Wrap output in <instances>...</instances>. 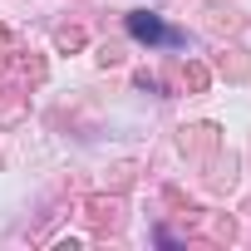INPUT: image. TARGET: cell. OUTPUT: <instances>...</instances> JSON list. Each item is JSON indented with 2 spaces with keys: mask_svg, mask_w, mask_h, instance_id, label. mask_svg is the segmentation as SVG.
Segmentation results:
<instances>
[{
  "mask_svg": "<svg viewBox=\"0 0 251 251\" xmlns=\"http://www.w3.org/2000/svg\"><path fill=\"white\" fill-rule=\"evenodd\" d=\"M84 222H89L94 231H103V236H108V231H118V226H123V202L99 192V197H89V202H84Z\"/></svg>",
  "mask_w": 251,
  "mask_h": 251,
  "instance_id": "1",
  "label": "cell"
},
{
  "mask_svg": "<svg viewBox=\"0 0 251 251\" xmlns=\"http://www.w3.org/2000/svg\"><path fill=\"white\" fill-rule=\"evenodd\" d=\"M5 54H10V30L0 25V59H5Z\"/></svg>",
  "mask_w": 251,
  "mask_h": 251,
  "instance_id": "12",
  "label": "cell"
},
{
  "mask_svg": "<svg viewBox=\"0 0 251 251\" xmlns=\"http://www.w3.org/2000/svg\"><path fill=\"white\" fill-rule=\"evenodd\" d=\"M207 84H212V69L197 64V59H187V64H182V89H187V94H207Z\"/></svg>",
  "mask_w": 251,
  "mask_h": 251,
  "instance_id": "8",
  "label": "cell"
},
{
  "mask_svg": "<svg viewBox=\"0 0 251 251\" xmlns=\"http://www.w3.org/2000/svg\"><path fill=\"white\" fill-rule=\"evenodd\" d=\"M20 74H25L30 84H40V79H45V59H25V64H20Z\"/></svg>",
  "mask_w": 251,
  "mask_h": 251,
  "instance_id": "11",
  "label": "cell"
},
{
  "mask_svg": "<svg viewBox=\"0 0 251 251\" xmlns=\"http://www.w3.org/2000/svg\"><path fill=\"white\" fill-rule=\"evenodd\" d=\"M84 40H89V35H84L79 25H59V30H54V45H59V50H84Z\"/></svg>",
  "mask_w": 251,
  "mask_h": 251,
  "instance_id": "9",
  "label": "cell"
},
{
  "mask_svg": "<svg viewBox=\"0 0 251 251\" xmlns=\"http://www.w3.org/2000/svg\"><path fill=\"white\" fill-rule=\"evenodd\" d=\"M128 30L138 35V40H148V45H173L177 40V30H168L158 15H148V10H133L128 15Z\"/></svg>",
  "mask_w": 251,
  "mask_h": 251,
  "instance_id": "3",
  "label": "cell"
},
{
  "mask_svg": "<svg viewBox=\"0 0 251 251\" xmlns=\"http://www.w3.org/2000/svg\"><path fill=\"white\" fill-rule=\"evenodd\" d=\"M217 123H192V128H182V138H177V148L192 158V163H207L212 153H217Z\"/></svg>",
  "mask_w": 251,
  "mask_h": 251,
  "instance_id": "2",
  "label": "cell"
},
{
  "mask_svg": "<svg viewBox=\"0 0 251 251\" xmlns=\"http://www.w3.org/2000/svg\"><path fill=\"white\" fill-rule=\"evenodd\" d=\"M133 173H138V168H133V163H118V168H113V177H108V182H113V187H128V182H133Z\"/></svg>",
  "mask_w": 251,
  "mask_h": 251,
  "instance_id": "10",
  "label": "cell"
},
{
  "mask_svg": "<svg viewBox=\"0 0 251 251\" xmlns=\"http://www.w3.org/2000/svg\"><path fill=\"white\" fill-rule=\"evenodd\" d=\"M207 187H212V192H231V187H236V158H231V153H226V158H217V153H212Z\"/></svg>",
  "mask_w": 251,
  "mask_h": 251,
  "instance_id": "6",
  "label": "cell"
},
{
  "mask_svg": "<svg viewBox=\"0 0 251 251\" xmlns=\"http://www.w3.org/2000/svg\"><path fill=\"white\" fill-rule=\"evenodd\" d=\"M192 222H197V231H202L207 241H231V236H236L231 217H207V212H192Z\"/></svg>",
  "mask_w": 251,
  "mask_h": 251,
  "instance_id": "7",
  "label": "cell"
},
{
  "mask_svg": "<svg viewBox=\"0 0 251 251\" xmlns=\"http://www.w3.org/2000/svg\"><path fill=\"white\" fill-rule=\"evenodd\" d=\"M207 30H212V35H241V30H246V15L231 10V5H212V10H207Z\"/></svg>",
  "mask_w": 251,
  "mask_h": 251,
  "instance_id": "5",
  "label": "cell"
},
{
  "mask_svg": "<svg viewBox=\"0 0 251 251\" xmlns=\"http://www.w3.org/2000/svg\"><path fill=\"white\" fill-rule=\"evenodd\" d=\"M217 74H226L231 84H246V79H251V54H246L241 45H226V50L217 54Z\"/></svg>",
  "mask_w": 251,
  "mask_h": 251,
  "instance_id": "4",
  "label": "cell"
}]
</instances>
